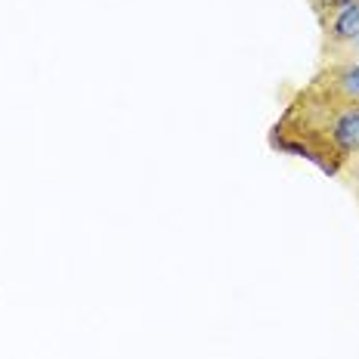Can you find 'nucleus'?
Here are the masks:
<instances>
[{"instance_id": "1", "label": "nucleus", "mask_w": 359, "mask_h": 359, "mask_svg": "<svg viewBox=\"0 0 359 359\" xmlns=\"http://www.w3.org/2000/svg\"><path fill=\"white\" fill-rule=\"evenodd\" d=\"M269 146L316 164L325 177H344L359 158V102L332 100L306 84L269 127Z\"/></svg>"}, {"instance_id": "2", "label": "nucleus", "mask_w": 359, "mask_h": 359, "mask_svg": "<svg viewBox=\"0 0 359 359\" xmlns=\"http://www.w3.org/2000/svg\"><path fill=\"white\" fill-rule=\"evenodd\" d=\"M306 84L323 90V93L332 96V100L359 102V62H350V59H332V62H323L319 72L313 74Z\"/></svg>"}, {"instance_id": "3", "label": "nucleus", "mask_w": 359, "mask_h": 359, "mask_svg": "<svg viewBox=\"0 0 359 359\" xmlns=\"http://www.w3.org/2000/svg\"><path fill=\"white\" fill-rule=\"evenodd\" d=\"M319 28H323V56L332 59L338 50H344L359 34V0H350L347 6H341Z\"/></svg>"}, {"instance_id": "4", "label": "nucleus", "mask_w": 359, "mask_h": 359, "mask_svg": "<svg viewBox=\"0 0 359 359\" xmlns=\"http://www.w3.org/2000/svg\"><path fill=\"white\" fill-rule=\"evenodd\" d=\"M350 0H310V10H313V16H316V22L323 25L325 19H332L334 13L341 10V6H347Z\"/></svg>"}, {"instance_id": "5", "label": "nucleus", "mask_w": 359, "mask_h": 359, "mask_svg": "<svg viewBox=\"0 0 359 359\" xmlns=\"http://www.w3.org/2000/svg\"><path fill=\"white\" fill-rule=\"evenodd\" d=\"M332 59H350V62H359V34H356L344 50H338V53H334ZM332 59H325V62H332Z\"/></svg>"}, {"instance_id": "6", "label": "nucleus", "mask_w": 359, "mask_h": 359, "mask_svg": "<svg viewBox=\"0 0 359 359\" xmlns=\"http://www.w3.org/2000/svg\"><path fill=\"white\" fill-rule=\"evenodd\" d=\"M347 177H350V183H353V192H356V198H359V158L347 168Z\"/></svg>"}]
</instances>
